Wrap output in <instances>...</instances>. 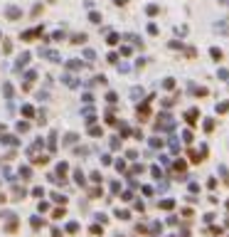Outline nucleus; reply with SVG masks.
Here are the masks:
<instances>
[{"instance_id": "1", "label": "nucleus", "mask_w": 229, "mask_h": 237, "mask_svg": "<svg viewBox=\"0 0 229 237\" xmlns=\"http://www.w3.org/2000/svg\"><path fill=\"white\" fill-rule=\"evenodd\" d=\"M195 119H197V111H195V109H190V111H187V121H190V124H197Z\"/></svg>"}, {"instance_id": "2", "label": "nucleus", "mask_w": 229, "mask_h": 237, "mask_svg": "<svg viewBox=\"0 0 229 237\" xmlns=\"http://www.w3.org/2000/svg\"><path fill=\"white\" fill-rule=\"evenodd\" d=\"M190 158H192L195 163H199V158H202V153H197V151H190Z\"/></svg>"}, {"instance_id": "3", "label": "nucleus", "mask_w": 229, "mask_h": 237, "mask_svg": "<svg viewBox=\"0 0 229 237\" xmlns=\"http://www.w3.org/2000/svg\"><path fill=\"white\" fill-rule=\"evenodd\" d=\"M209 55H212V57H214V59H222V52H219V50H217V47H212V52H209Z\"/></svg>"}, {"instance_id": "4", "label": "nucleus", "mask_w": 229, "mask_h": 237, "mask_svg": "<svg viewBox=\"0 0 229 237\" xmlns=\"http://www.w3.org/2000/svg\"><path fill=\"white\" fill-rule=\"evenodd\" d=\"M219 173H222V178H224V183H229V170L224 168V166H222V168H219Z\"/></svg>"}, {"instance_id": "5", "label": "nucleus", "mask_w": 229, "mask_h": 237, "mask_svg": "<svg viewBox=\"0 0 229 237\" xmlns=\"http://www.w3.org/2000/svg\"><path fill=\"white\" fill-rule=\"evenodd\" d=\"M165 207V210H170V207H172V200H163V203H160Z\"/></svg>"}, {"instance_id": "6", "label": "nucleus", "mask_w": 229, "mask_h": 237, "mask_svg": "<svg viewBox=\"0 0 229 237\" xmlns=\"http://www.w3.org/2000/svg\"><path fill=\"white\" fill-rule=\"evenodd\" d=\"M116 2H118V5H123V2H126V0H116Z\"/></svg>"}]
</instances>
